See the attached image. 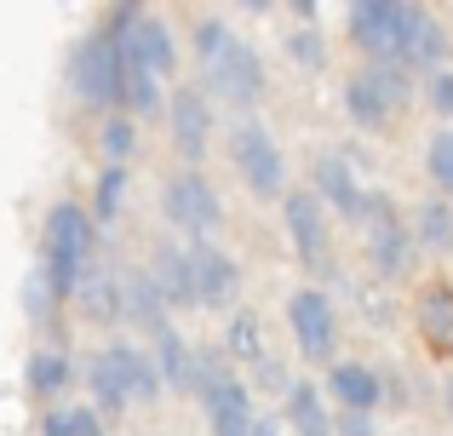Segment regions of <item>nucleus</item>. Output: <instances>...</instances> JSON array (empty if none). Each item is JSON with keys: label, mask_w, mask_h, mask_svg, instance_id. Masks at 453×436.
<instances>
[{"label": "nucleus", "mask_w": 453, "mask_h": 436, "mask_svg": "<svg viewBox=\"0 0 453 436\" xmlns=\"http://www.w3.org/2000/svg\"><path fill=\"white\" fill-rule=\"evenodd\" d=\"M92 218L75 202H58L46 213V281H52L58 299H75L81 276L92 270Z\"/></svg>", "instance_id": "nucleus-1"}, {"label": "nucleus", "mask_w": 453, "mask_h": 436, "mask_svg": "<svg viewBox=\"0 0 453 436\" xmlns=\"http://www.w3.org/2000/svg\"><path fill=\"white\" fill-rule=\"evenodd\" d=\"M189 391L207 402V425L212 436H253L258 431V414L253 402H247V385L230 379V368H224V356H196V368H189Z\"/></svg>", "instance_id": "nucleus-2"}, {"label": "nucleus", "mask_w": 453, "mask_h": 436, "mask_svg": "<svg viewBox=\"0 0 453 436\" xmlns=\"http://www.w3.org/2000/svg\"><path fill=\"white\" fill-rule=\"evenodd\" d=\"M92 396H98L104 414H121L127 402H155L161 379H155V362L133 345H110L92 356Z\"/></svg>", "instance_id": "nucleus-3"}, {"label": "nucleus", "mask_w": 453, "mask_h": 436, "mask_svg": "<svg viewBox=\"0 0 453 436\" xmlns=\"http://www.w3.org/2000/svg\"><path fill=\"white\" fill-rule=\"evenodd\" d=\"M425 6H396V0H356L350 6V41L362 46L373 64H402L408 34Z\"/></svg>", "instance_id": "nucleus-4"}, {"label": "nucleus", "mask_w": 453, "mask_h": 436, "mask_svg": "<svg viewBox=\"0 0 453 436\" xmlns=\"http://www.w3.org/2000/svg\"><path fill=\"white\" fill-rule=\"evenodd\" d=\"M402 103H408V75H402L396 64H367L362 75L344 80V110H350V121L367 126V133H379Z\"/></svg>", "instance_id": "nucleus-5"}, {"label": "nucleus", "mask_w": 453, "mask_h": 436, "mask_svg": "<svg viewBox=\"0 0 453 436\" xmlns=\"http://www.w3.org/2000/svg\"><path fill=\"white\" fill-rule=\"evenodd\" d=\"M230 161H235V172L247 179L253 195H281V190H288V156L276 149L270 126H258V121L235 126V133H230Z\"/></svg>", "instance_id": "nucleus-6"}, {"label": "nucleus", "mask_w": 453, "mask_h": 436, "mask_svg": "<svg viewBox=\"0 0 453 436\" xmlns=\"http://www.w3.org/2000/svg\"><path fill=\"white\" fill-rule=\"evenodd\" d=\"M288 322H293V345L304 362H333L339 356V316H333L321 287H299L288 299Z\"/></svg>", "instance_id": "nucleus-7"}, {"label": "nucleus", "mask_w": 453, "mask_h": 436, "mask_svg": "<svg viewBox=\"0 0 453 436\" xmlns=\"http://www.w3.org/2000/svg\"><path fill=\"white\" fill-rule=\"evenodd\" d=\"M362 218H367V258H373V270L379 276H402L408 258H413V235H408V224L396 218V207L379 190H367Z\"/></svg>", "instance_id": "nucleus-8"}, {"label": "nucleus", "mask_w": 453, "mask_h": 436, "mask_svg": "<svg viewBox=\"0 0 453 436\" xmlns=\"http://www.w3.org/2000/svg\"><path fill=\"white\" fill-rule=\"evenodd\" d=\"M201 69H207L212 98L235 103V110H247V103L265 92V64H258V52H253V46H242L235 34H230V46H224L212 64H201Z\"/></svg>", "instance_id": "nucleus-9"}, {"label": "nucleus", "mask_w": 453, "mask_h": 436, "mask_svg": "<svg viewBox=\"0 0 453 436\" xmlns=\"http://www.w3.org/2000/svg\"><path fill=\"white\" fill-rule=\"evenodd\" d=\"M184 258H189V293H196V304H207V310H230L235 293H242V270H235V258L224 253V247H212V241H196Z\"/></svg>", "instance_id": "nucleus-10"}, {"label": "nucleus", "mask_w": 453, "mask_h": 436, "mask_svg": "<svg viewBox=\"0 0 453 436\" xmlns=\"http://www.w3.org/2000/svg\"><path fill=\"white\" fill-rule=\"evenodd\" d=\"M161 207H166V218H173L178 230H189V235H212L219 218H224L219 195H212V184L201 179V172H178V179L166 184Z\"/></svg>", "instance_id": "nucleus-11"}, {"label": "nucleus", "mask_w": 453, "mask_h": 436, "mask_svg": "<svg viewBox=\"0 0 453 436\" xmlns=\"http://www.w3.org/2000/svg\"><path fill=\"white\" fill-rule=\"evenodd\" d=\"M75 92L87 103H98V110L121 103V52H115L110 34H92V41L81 46V57H75Z\"/></svg>", "instance_id": "nucleus-12"}, {"label": "nucleus", "mask_w": 453, "mask_h": 436, "mask_svg": "<svg viewBox=\"0 0 453 436\" xmlns=\"http://www.w3.org/2000/svg\"><path fill=\"white\" fill-rule=\"evenodd\" d=\"M281 218H288L293 253L304 258V270H327V207L310 190H293L288 202H281Z\"/></svg>", "instance_id": "nucleus-13"}, {"label": "nucleus", "mask_w": 453, "mask_h": 436, "mask_svg": "<svg viewBox=\"0 0 453 436\" xmlns=\"http://www.w3.org/2000/svg\"><path fill=\"white\" fill-rule=\"evenodd\" d=\"M166 121H173V144L184 161H201L212 149V103L201 92H178L166 103Z\"/></svg>", "instance_id": "nucleus-14"}, {"label": "nucleus", "mask_w": 453, "mask_h": 436, "mask_svg": "<svg viewBox=\"0 0 453 436\" xmlns=\"http://www.w3.org/2000/svg\"><path fill=\"white\" fill-rule=\"evenodd\" d=\"M316 195L321 207H333V213H344V218H362V202H367V190L356 184V172H350V161L344 156H316Z\"/></svg>", "instance_id": "nucleus-15"}, {"label": "nucleus", "mask_w": 453, "mask_h": 436, "mask_svg": "<svg viewBox=\"0 0 453 436\" xmlns=\"http://www.w3.org/2000/svg\"><path fill=\"white\" fill-rule=\"evenodd\" d=\"M327 396L344 408V414H367V408L385 396V379H379L373 368H362V362H333V373H327Z\"/></svg>", "instance_id": "nucleus-16"}, {"label": "nucleus", "mask_w": 453, "mask_h": 436, "mask_svg": "<svg viewBox=\"0 0 453 436\" xmlns=\"http://www.w3.org/2000/svg\"><path fill=\"white\" fill-rule=\"evenodd\" d=\"M150 287H155V299H161L166 310L196 304V293H189V258H184V247H173V241L155 247V258H150Z\"/></svg>", "instance_id": "nucleus-17"}, {"label": "nucleus", "mask_w": 453, "mask_h": 436, "mask_svg": "<svg viewBox=\"0 0 453 436\" xmlns=\"http://www.w3.org/2000/svg\"><path fill=\"white\" fill-rule=\"evenodd\" d=\"M453 57V41H448V29L431 18V11H419V23H413V34H408V52H402V64H413V69H442Z\"/></svg>", "instance_id": "nucleus-18"}, {"label": "nucleus", "mask_w": 453, "mask_h": 436, "mask_svg": "<svg viewBox=\"0 0 453 436\" xmlns=\"http://www.w3.org/2000/svg\"><path fill=\"white\" fill-rule=\"evenodd\" d=\"M189 368H196V356H189V345L173 333V322L155 327V379L173 385V391H189Z\"/></svg>", "instance_id": "nucleus-19"}, {"label": "nucleus", "mask_w": 453, "mask_h": 436, "mask_svg": "<svg viewBox=\"0 0 453 436\" xmlns=\"http://www.w3.org/2000/svg\"><path fill=\"white\" fill-rule=\"evenodd\" d=\"M419 327L431 333L436 350H442V345L453 350V287H442V281H436V287L419 293Z\"/></svg>", "instance_id": "nucleus-20"}, {"label": "nucleus", "mask_w": 453, "mask_h": 436, "mask_svg": "<svg viewBox=\"0 0 453 436\" xmlns=\"http://www.w3.org/2000/svg\"><path fill=\"white\" fill-rule=\"evenodd\" d=\"M288 425L299 431V436H333L327 431V408H321V391L310 379H299L288 391Z\"/></svg>", "instance_id": "nucleus-21"}, {"label": "nucleus", "mask_w": 453, "mask_h": 436, "mask_svg": "<svg viewBox=\"0 0 453 436\" xmlns=\"http://www.w3.org/2000/svg\"><path fill=\"white\" fill-rule=\"evenodd\" d=\"M121 316H133L138 327H166V304L155 299V287H150V276H127L121 281Z\"/></svg>", "instance_id": "nucleus-22"}, {"label": "nucleus", "mask_w": 453, "mask_h": 436, "mask_svg": "<svg viewBox=\"0 0 453 436\" xmlns=\"http://www.w3.org/2000/svg\"><path fill=\"white\" fill-rule=\"evenodd\" d=\"M413 241L419 247H431V253H448L453 247V207L448 202H425L419 213H413Z\"/></svg>", "instance_id": "nucleus-23"}, {"label": "nucleus", "mask_w": 453, "mask_h": 436, "mask_svg": "<svg viewBox=\"0 0 453 436\" xmlns=\"http://www.w3.org/2000/svg\"><path fill=\"white\" fill-rule=\"evenodd\" d=\"M75 299H81V310L98 316V322H115V316H121V287H115L104 270H87V276H81Z\"/></svg>", "instance_id": "nucleus-24"}, {"label": "nucleus", "mask_w": 453, "mask_h": 436, "mask_svg": "<svg viewBox=\"0 0 453 436\" xmlns=\"http://www.w3.org/2000/svg\"><path fill=\"white\" fill-rule=\"evenodd\" d=\"M224 350H230L235 362H265V327H258V316H235L230 322V339H224Z\"/></svg>", "instance_id": "nucleus-25"}, {"label": "nucleus", "mask_w": 453, "mask_h": 436, "mask_svg": "<svg viewBox=\"0 0 453 436\" xmlns=\"http://www.w3.org/2000/svg\"><path fill=\"white\" fill-rule=\"evenodd\" d=\"M98 149H104V161H110V167H121V161L138 149L133 121H127V115H110V121H104V133H98Z\"/></svg>", "instance_id": "nucleus-26"}, {"label": "nucleus", "mask_w": 453, "mask_h": 436, "mask_svg": "<svg viewBox=\"0 0 453 436\" xmlns=\"http://www.w3.org/2000/svg\"><path fill=\"white\" fill-rule=\"evenodd\" d=\"M64 385H69V362L58 356V350H41V356L29 362V391L52 396V391H64Z\"/></svg>", "instance_id": "nucleus-27"}, {"label": "nucleus", "mask_w": 453, "mask_h": 436, "mask_svg": "<svg viewBox=\"0 0 453 436\" xmlns=\"http://www.w3.org/2000/svg\"><path fill=\"white\" fill-rule=\"evenodd\" d=\"M46 436H104L98 414H87V408H64V414L46 419Z\"/></svg>", "instance_id": "nucleus-28"}, {"label": "nucleus", "mask_w": 453, "mask_h": 436, "mask_svg": "<svg viewBox=\"0 0 453 436\" xmlns=\"http://www.w3.org/2000/svg\"><path fill=\"white\" fill-rule=\"evenodd\" d=\"M425 167H431V179L442 184V195H453V133H436V138H431V156H425Z\"/></svg>", "instance_id": "nucleus-29"}, {"label": "nucleus", "mask_w": 453, "mask_h": 436, "mask_svg": "<svg viewBox=\"0 0 453 436\" xmlns=\"http://www.w3.org/2000/svg\"><path fill=\"white\" fill-rule=\"evenodd\" d=\"M127 202V167H104L98 179V218H115Z\"/></svg>", "instance_id": "nucleus-30"}, {"label": "nucleus", "mask_w": 453, "mask_h": 436, "mask_svg": "<svg viewBox=\"0 0 453 436\" xmlns=\"http://www.w3.org/2000/svg\"><path fill=\"white\" fill-rule=\"evenodd\" d=\"M224 46H230V29H224L219 18H201L196 23V57H201V64H212Z\"/></svg>", "instance_id": "nucleus-31"}, {"label": "nucleus", "mask_w": 453, "mask_h": 436, "mask_svg": "<svg viewBox=\"0 0 453 436\" xmlns=\"http://www.w3.org/2000/svg\"><path fill=\"white\" fill-rule=\"evenodd\" d=\"M288 52H293V64H299V69H321V64H327V57H321V34L316 29H299L288 41Z\"/></svg>", "instance_id": "nucleus-32"}, {"label": "nucleus", "mask_w": 453, "mask_h": 436, "mask_svg": "<svg viewBox=\"0 0 453 436\" xmlns=\"http://www.w3.org/2000/svg\"><path fill=\"white\" fill-rule=\"evenodd\" d=\"M425 98H431L436 115H453V69H436L431 87H425Z\"/></svg>", "instance_id": "nucleus-33"}, {"label": "nucleus", "mask_w": 453, "mask_h": 436, "mask_svg": "<svg viewBox=\"0 0 453 436\" xmlns=\"http://www.w3.org/2000/svg\"><path fill=\"white\" fill-rule=\"evenodd\" d=\"M339 436H373V419H367V414H344L339 419Z\"/></svg>", "instance_id": "nucleus-34"}, {"label": "nucleus", "mask_w": 453, "mask_h": 436, "mask_svg": "<svg viewBox=\"0 0 453 436\" xmlns=\"http://www.w3.org/2000/svg\"><path fill=\"white\" fill-rule=\"evenodd\" d=\"M442 408H448V419H453V379H442Z\"/></svg>", "instance_id": "nucleus-35"}]
</instances>
